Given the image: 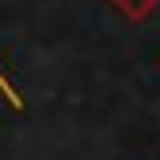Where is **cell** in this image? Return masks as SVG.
I'll return each instance as SVG.
<instances>
[{
	"instance_id": "cell-1",
	"label": "cell",
	"mask_w": 160,
	"mask_h": 160,
	"mask_svg": "<svg viewBox=\"0 0 160 160\" xmlns=\"http://www.w3.org/2000/svg\"><path fill=\"white\" fill-rule=\"evenodd\" d=\"M113 4L121 8V12L129 16V20H145V16L156 8V0H113Z\"/></svg>"
},
{
	"instance_id": "cell-2",
	"label": "cell",
	"mask_w": 160,
	"mask_h": 160,
	"mask_svg": "<svg viewBox=\"0 0 160 160\" xmlns=\"http://www.w3.org/2000/svg\"><path fill=\"white\" fill-rule=\"evenodd\" d=\"M0 94L8 98V106H12V109H23V98L16 94V86L8 82V74H4V70H0Z\"/></svg>"
}]
</instances>
